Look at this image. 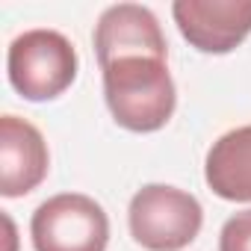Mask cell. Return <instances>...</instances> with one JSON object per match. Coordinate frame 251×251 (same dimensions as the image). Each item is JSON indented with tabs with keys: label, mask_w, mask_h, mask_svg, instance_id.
<instances>
[{
	"label": "cell",
	"mask_w": 251,
	"mask_h": 251,
	"mask_svg": "<svg viewBox=\"0 0 251 251\" xmlns=\"http://www.w3.org/2000/svg\"><path fill=\"white\" fill-rule=\"evenodd\" d=\"M103 98L118 127L130 133H154L166 127L177 106V89L169 56L130 53L100 65Z\"/></svg>",
	"instance_id": "obj_1"
},
{
	"label": "cell",
	"mask_w": 251,
	"mask_h": 251,
	"mask_svg": "<svg viewBox=\"0 0 251 251\" xmlns=\"http://www.w3.org/2000/svg\"><path fill=\"white\" fill-rule=\"evenodd\" d=\"M77 50L56 30H27L6 53V74L24 100H53L77 80Z\"/></svg>",
	"instance_id": "obj_2"
},
{
	"label": "cell",
	"mask_w": 251,
	"mask_h": 251,
	"mask_svg": "<svg viewBox=\"0 0 251 251\" xmlns=\"http://www.w3.org/2000/svg\"><path fill=\"white\" fill-rule=\"evenodd\" d=\"M127 225L145 251H183L201 233L204 210L195 195L177 186L148 183L130 198Z\"/></svg>",
	"instance_id": "obj_3"
},
{
	"label": "cell",
	"mask_w": 251,
	"mask_h": 251,
	"mask_svg": "<svg viewBox=\"0 0 251 251\" xmlns=\"http://www.w3.org/2000/svg\"><path fill=\"white\" fill-rule=\"evenodd\" d=\"M30 236L36 251H106L109 219L95 198L62 192L36 207Z\"/></svg>",
	"instance_id": "obj_4"
},
{
	"label": "cell",
	"mask_w": 251,
	"mask_h": 251,
	"mask_svg": "<svg viewBox=\"0 0 251 251\" xmlns=\"http://www.w3.org/2000/svg\"><path fill=\"white\" fill-rule=\"evenodd\" d=\"M172 15L180 36L201 53H230L251 33V0H177Z\"/></svg>",
	"instance_id": "obj_5"
},
{
	"label": "cell",
	"mask_w": 251,
	"mask_h": 251,
	"mask_svg": "<svg viewBox=\"0 0 251 251\" xmlns=\"http://www.w3.org/2000/svg\"><path fill=\"white\" fill-rule=\"evenodd\" d=\"M50 169L48 142L36 124L18 115L0 118V195L21 198L33 192Z\"/></svg>",
	"instance_id": "obj_6"
},
{
	"label": "cell",
	"mask_w": 251,
	"mask_h": 251,
	"mask_svg": "<svg viewBox=\"0 0 251 251\" xmlns=\"http://www.w3.org/2000/svg\"><path fill=\"white\" fill-rule=\"evenodd\" d=\"M130 53H154L169 56V45L157 15L139 3H115L100 12L95 24V56L98 65L130 56Z\"/></svg>",
	"instance_id": "obj_7"
},
{
	"label": "cell",
	"mask_w": 251,
	"mask_h": 251,
	"mask_svg": "<svg viewBox=\"0 0 251 251\" xmlns=\"http://www.w3.org/2000/svg\"><path fill=\"white\" fill-rule=\"evenodd\" d=\"M204 180L225 201H251V124L222 133L210 145Z\"/></svg>",
	"instance_id": "obj_8"
},
{
	"label": "cell",
	"mask_w": 251,
	"mask_h": 251,
	"mask_svg": "<svg viewBox=\"0 0 251 251\" xmlns=\"http://www.w3.org/2000/svg\"><path fill=\"white\" fill-rule=\"evenodd\" d=\"M219 251H251V210L233 213L222 225Z\"/></svg>",
	"instance_id": "obj_9"
}]
</instances>
